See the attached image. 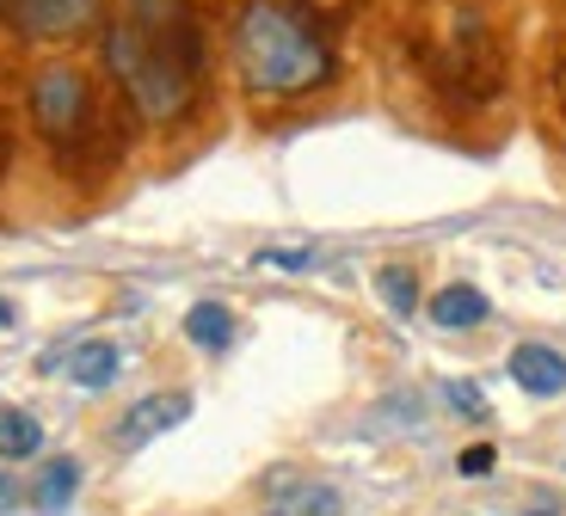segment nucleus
<instances>
[{
	"label": "nucleus",
	"mask_w": 566,
	"mask_h": 516,
	"mask_svg": "<svg viewBox=\"0 0 566 516\" xmlns=\"http://www.w3.org/2000/svg\"><path fill=\"white\" fill-rule=\"evenodd\" d=\"M74 492H81V461L56 455L50 467H43V480H38V504L56 516V510H69V504H74Z\"/></svg>",
	"instance_id": "9b49d317"
},
{
	"label": "nucleus",
	"mask_w": 566,
	"mask_h": 516,
	"mask_svg": "<svg viewBox=\"0 0 566 516\" xmlns=\"http://www.w3.org/2000/svg\"><path fill=\"white\" fill-rule=\"evenodd\" d=\"M228 43L247 93L259 98H308L339 74L333 38L308 0H241Z\"/></svg>",
	"instance_id": "f03ea898"
},
{
	"label": "nucleus",
	"mask_w": 566,
	"mask_h": 516,
	"mask_svg": "<svg viewBox=\"0 0 566 516\" xmlns=\"http://www.w3.org/2000/svg\"><path fill=\"white\" fill-rule=\"evenodd\" d=\"M443 400H450L455 412H462V419H474V424L486 419V393L474 388V381H450V388H443Z\"/></svg>",
	"instance_id": "4468645a"
},
{
	"label": "nucleus",
	"mask_w": 566,
	"mask_h": 516,
	"mask_svg": "<svg viewBox=\"0 0 566 516\" xmlns=\"http://www.w3.org/2000/svg\"><path fill=\"white\" fill-rule=\"evenodd\" d=\"M13 498H19V492H13V480L0 474V504H13Z\"/></svg>",
	"instance_id": "f3484780"
},
{
	"label": "nucleus",
	"mask_w": 566,
	"mask_h": 516,
	"mask_svg": "<svg viewBox=\"0 0 566 516\" xmlns=\"http://www.w3.org/2000/svg\"><path fill=\"white\" fill-rule=\"evenodd\" d=\"M43 449V424L25 406H0V461H31Z\"/></svg>",
	"instance_id": "1a4fd4ad"
},
{
	"label": "nucleus",
	"mask_w": 566,
	"mask_h": 516,
	"mask_svg": "<svg viewBox=\"0 0 566 516\" xmlns=\"http://www.w3.org/2000/svg\"><path fill=\"white\" fill-rule=\"evenodd\" d=\"M31 124H38V136L50 141V148L62 154H81L86 141H93V129H99V98H93V81H86L74 62H50V69L31 74Z\"/></svg>",
	"instance_id": "7ed1b4c3"
},
{
	"label": "nucleus",
	"mask_w": 566,
	"mask_h": 516,
	"mask_svg": "<svg viewBox=\"0 0 566 516\" xmlns=\"http://www.w3.org/2000/svg\"><path fill=\"white\" fill-rule=\"evenodd\" d=\"M376 295L395 307L400 320H412V307H419V277H412L407 265H382L376 271Z\"/></svg>",
	"instance_id": "ddd939ff"
},
{
	"label": "nucleus",
	"mask_w": 566,
	"mask_h": 516,
	"mask_svg": "<svg viewBox=\"0 0 566 516\" xmlns=\"http://www.w3.org/2000/svg\"><path fill=\"white\" fill-rule=\"evenodd\" d=\"M493 307H486V295L474 289V283H443L438 295H431V320L443 326V333H468V326H481Z\"/></svg>",
	"instance_id": "6e6552de"
},
{
	"label": "nucleus",
	"mask_w": 566,
	"mask_h": 516,
	"mask_svg": "<svg viewBox=\"0 0 566 516\" xmlns=\"http://www.w3.org/2000/svg\"><path fill=\"white\" fill-rule=\"evenodd\" d=\"M505 369H511V381H517L524 393H536V400L566 393V357L554 345H517Z\"/></svg>",
	"instance_id": "423d86ee"
},
{
	"label": "nucleus",
	"mask_w": 566,
	"mask_h": 516,
	"mask_svg": "<svg viewBox=\"0 0 566 516\" xmlns=\"http://www.w3.org/2000/svg\"><path fill=\"white\" fill-rule=\"evenodd\" d=\"M259 265H271V271H308L314 252L308 246H265V252H259Z\"/></svg>",
	"instance_id": "2eb2a0df"
},
{
	"label": "nucleus",
	"mask_w": 566,
	"mask_h": 516,
	"mask_svg": "<svg viewBox=\"0 0 566 516\" xmlns=\"http://www.w3.org/2000/svg\"><path fill=\"white\" fill-rule=\"evenodd\" d=\"M105 69L142 124H179L203 93L198 0H117L105 19Z\"/></svg>",
	"instance_id": "f257e3e1"
},
{
	"label": "nucleus",
	"mask_w": 566,
	"mask_h": 516,
	"mask_svg": "<svg viewBox=\"0 0 566 516\" xmlns=\"http://www.w3.org/2000/svg\"><path fill=\"white\" fill-rule=\"evenodd\" d=\"M265 516H345V504H339V492L333 486H290V498L283 504H271Z\"/></svg>",
	"instance_id": "f8f14e48"
},
{
	"label": "nucleus",
	"mask_w": 566,
	"mask_h": 516,
	"mask_svg": "<svg viewBox=\"0 0 566 516\" xmlns=\"http://www.w3.org/2000/svg\"><path fill=\"white\" fill-rule=\"evenodd\" d=\"M62 364H69V381H74V388L99 393V388H112V381L124 376V350H117L112 338H86V345H74Z\"/></svg>",
	"instance_id": "0eeeda50"
},
{
	"label": "nucleus",
	"mask_w": 566,
	"mask_h": 516,
	"mask_svg": "<svg viewBox=\"0 0 566 516\" xmlns=\"http://www.w3.org/2000/svg\"><path fill=\"white\" fill-rule=\"evenodd\" d=\"M99 19V0H0V25L19 38H74Z\"/></svg>",
	"instance_id": "20e7f679"
},
{
	"label": "nucleus",
	"mask_w": 566,
	"mask_h": 516,
	"mask_svg": "<svg viewBox=\"0 0 566 516\" xmlns=\"http://www.w3.org/2000/svg\"><path fill=\"white\" fill-rule=\"evenodd\" d=\"M530 516H554V510H530Z\"/></svg>",
	"instance_id": "6ab92c4d"
},
{
	"label": "nucleus",
	"mask_w": 566,
	"mask_h": 516,
	"mask_svg": "<svg viewBox=\"0 0 566 516\" xmlns=\"http://www.w3.org/2000/svg\"><path fill=\"white\" fill-rule=\"evenodd\" d=\"M185 338L198 350H228L234 345V314H228L222 302H198L191 314H185Z\"/></svg>",
	"instance_id": "9d476101"
},
{
	"label": "nucleus",
	"mask_w": 566,
	"mask_h": 516,
	"mask_svg": "<svg viewBox=\"0 0 566 516\" xmlns=\"http://www.w3.org/2000/svg\"><path fill=\"white\" fill-rule=\"evenodd\" d=\"M191 419V393H148V400H136L124 412V419L112 424V443L117 449H142V443H155L160 431H172V424H185Z\"/></svg>",
	"instance_id": "39448f33"
},
{
	"label": "nucleus",
	"mask_w": 566,
	"mask_h": 516,
	"mask_svg": "<svg viewBox=\"0 0 566 516\" xmlns=\"http://www.w3.org/2000/svg\"><path fill=\"white\" fill-rule=\"evenodd\" d=\"M455 467H462L468 480H486L499 467V449L493 443H474V449H462V461H455Z\"/></svg>",
	"instance_id": "dca6fc26"
},
{
	"label": "nucleus",
	"mask_w": 566,
	"mask_h": 516,
	"mask_svg": "<svg viewBox=\"0 0 566 516\" xmlns=\"http://www.w3.org/2000/svg\"><path fill=\"white\" fill-rule=\"evenodd\" d=\"M7 326H13V302H0V333H7Z\"/></svg>",
	"instance_id": "a211bd4d"
}]
</instances>
